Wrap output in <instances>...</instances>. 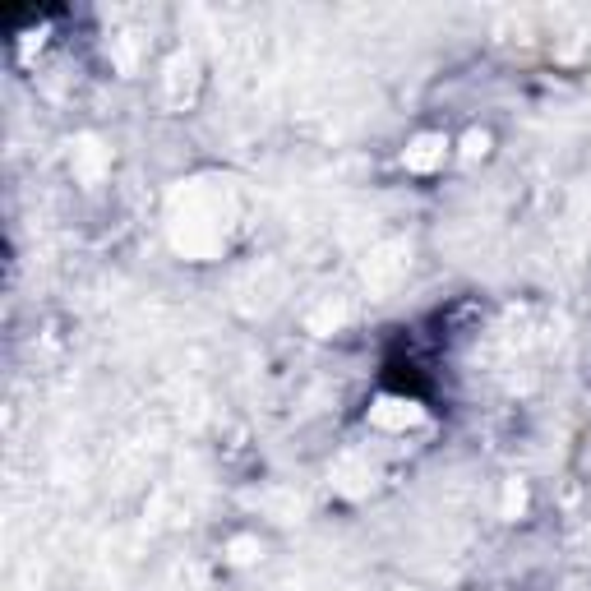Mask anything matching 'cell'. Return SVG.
I'll return each mask as SVG.
<instances>
[{"instance_id": "obj_1", "label": "cell", "mask_w": 591, "mask_h": 591, "mask_svg": "<svg viewBox=\"0 0 591 591\" xmlns=\"http://www.w3.org/2000/svg\"><path fill=\"white\" fill-rule=\"evenodd\" d=\"M444 157V139L439 134H425V139H416V144L407 148V167L411 171H430Z\"/></svg>"}]
</instances>
